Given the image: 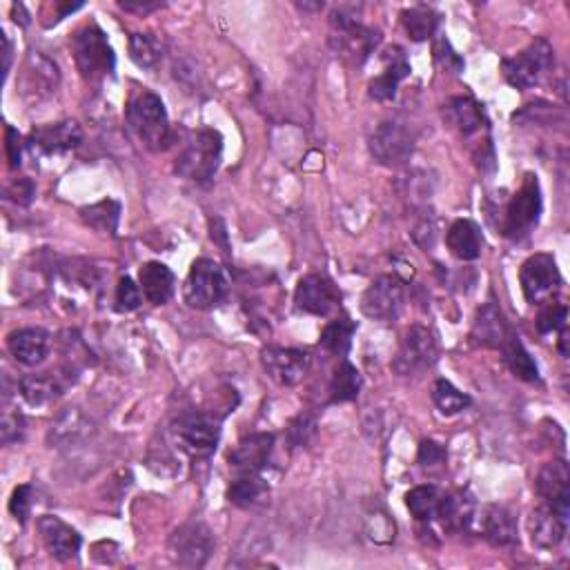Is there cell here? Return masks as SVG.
<instances>
[{"mask_svg":"<svg viewBox=\"0 0 570 570\" xmlns=\"http://www.w3.org/2000/svg\"><path fill=\"white\" fill-rule=\"evenodd\" d=\"M417 459H419L421 466H439L446 461V450H444V446H439L437 441L426 439V441H421Z\"/></svg>","mask_w":570,"mask_h":570,"instance_id":"7bdbcfd3","label":"cell"},{"mask_svg":"<svg viewBox=\"0 0 570 570\" xmlns=\"http://www.w3.org/2000/svg\"><path fill=\"white\" fill-rule=\"evenodd\" d=\"M225 294H228V279L221 265L212 259L194 261L183 285L185 303L196 310H210L219 306Z\"/></svg>","mask_w":570,"mask_h":570,"instance_id":"277c9868","label":"cell"},{"mask_svg":"<svg viewBox=\"0 0 570 570\" xmlns=\"http://www.w3.org/2000/svg\"><path fill=\"white\" fill-rule=\"evenodd\" d=\"M18 386H21V395L29 406H45L61 395L63 390L61 383L49 375V372H45V375H29L21 379Z\"/></svg>","mask_w":570,"mask_h":570,"instance_id":"d6a6232c","label":"cell"},{"mask_svg":"<svg viewBox=\"0 0 570 570\" xmlns=\"http://www.w3.org/2000/svg\"><path fill=\"white\" fill-rule=\"evenodd\" d=\"M9 513L14 515L16 522H21V524L27 522L29 513H32V486L25 484L14 490L12 499H9Z\"/></svg>","mask_w":570,"mask_h":570,"instance_id":"b9f144b4","label":"cell"},{"mask_svg":"<svg viewBox=\"0 0 570 570\" xmlns=\"http://www.w3.org/2000/svg\"><path fill=\"white\" fill-rule=\"evenodd\" d=\"M170 553L176 564L201 568L214 553L212 530L201 522L183 524L170 539Z\"/></svg>","mask_w":570,"mask_h":570,"instance_id":"7c38bea8","label":"cell"},{"mask_svg":"<svg viewBox=\"0 0 570 570\" xmlns=\"http://www.w3.org/2000/svg\"><path fill=\"white\" fill-rule=\"evenodd\" d=\"M314 432H317V419H314L312 415H299L297 419L290 421L285 435H288L292 448H299V446L308 444V441L314 437Z\"/></svg>","mask_w":570,"mask_h":570,"instance_id":"f35d334b","label":"cell"},{"mask_svg":"<svg viewBox=\"0 0 570 570\" xmlns=\"http://www.w3.org/2000/svg\"><path fill=\"white\" fill-rule=\"evenodd\" d=\"M141 306V288L130 277H123L116 288V310L134 312Z\"/></svg>","mask_w":570,"mask_h":570,"instance_id":"ab89813d","label":"cell"},{"mask_svg":"<svg viewBox=\"0 0 570 570\" xmlns=\"http://www.w3.org/2000/svg\"><path fill=\"white\" fill-rule=\"evenodd\" d=\"M481 533L493 546L517 544V519L506 506H488L481 517Z\"/></svg>","mask_w":570,"mask_h":570,"instance_id":"cb8c5ba5","label":"cell"},{"mask_svg":"<svg viewBox=\"0 0 570 570\" xmlns=\"http://www.w3.org/2000/svg\"><path fill=\"white\" fill-rule=\"evenodd\" d=\"M263 368L279 386H297L310 372L312 359L308 352L294 348H265Z\"/></svg>","mask_w":570,"mask_h":570,"instance_id":"5bb4252c","label":"cell"},{"mask_svg":"<svg viewBox=\"0 0 570 570\" xmlns=\"http://www.w3.org/2000/svg\"><path fill=\"white\" fill-rule=\"evenodd\" d=\"M130 56L132 61L143 70H154L161 63V45L150 34H132L130 36Z\"/></svg>","mask_w":570,"mask_h":570,"instance_id":"8d00e7d4","label":"cell"},{"mask_svg":"<svg viewBox=\"0 0 570 570\" xmlns=\"http://www.w3.org/2000/svg\"><path fill=\"white\" fill-rule=\"evenodd\" d=\"M363 388V379L359 370L352 366L350 361L343 359L339 368L334 370V377L330 381V404H348L355 401Z\"/></svg>","mask_w":570,"mask_h":570,"instance_id":"f1b7e54d","label":"cell"},{"mask_svg":"<svg viewBox=\"0 0 570 570\" xmlns=\"http://www.w3.org/2000/svg\"><path fill=\"white\" fill-rule=\"evenodd\" d=\"M535 490L537 495L544 499V504L570 513V468L566 461H548V464L539 470L535 479Z\"/></svg>","mask_w":570,"mask_h":570,"instance_id":"d6986e66","label":"cell"},{"mask_svg":"<svg viewBox=\"0 0 570 570\" xmlns=\"http://www.w3.org/2000/svg\"><path fill=\"white\" fill-rule=\"evenodd\" d=\"M370 154L379 165L401 167L410 161L415 152V139L399 123H381L370 136Z\"/></svg>","mask_w":570,"mask_h":570,"instance_id":"8fae6325","label":"cell"},{"mask_svg":"<svg viewBox=\"0 0 570 570\" xmlns=\"http://www.w3.org/2000/svg\"><path fill=\"white\" fill-rule=\"evenodd\" d=\"M81 141H83V132L74 121L36 127V130L29 134V147H32L34 154H43V156L67 154L76 150Z\"/></svg>","mask_w":570,"mask_h":570,"instance_id":"2e32d148","label":"cell"},{"mask_svg":"<svg viewBox=\"0 0 570 570\" xmlns=\"http://www.w3.org/2000/svg\"><path fill=\"white\" fill-rule=\"evenodd\" d=\"M7 348L12 357L27 368L43 363L49 350V334L41 328H23L7 337Z\"/></svg>","mask_w":570,"mask_h":570,"instance_id":"7402d4cb","label":"cell"},{"mask_svg":"<svg viewBox=\"0 0 570 570\" xmlns=\"http://www.w3.org/2000/svg\"><path fill=\"white\" fill-rule=\"evenodd\" d=\"M410 76V63L401 47H390L383 56V72L370 83V96L379 103L392 101L397 96L399 83Z\"/></svg>","mask_w":570,"mask_h":570,"instance_id":"ffe728a7","label":"cell"},{"mask_svg":"<svg viewBox=\"0 0 570 570\" xmlns=\"http://www.w3.org/2000/svg\"><path fill=\"white\" fill-rule=\"evenodd\" d=\"M439 357V346L435 334L424 326H410L401 339V346L392 359V370L401 377L419 375L428 368L435 366Z\"/></svg>","mask_w":570,"mask_h":570,"instance_id":"52a82bcc","label":"cell"},{"mask_svg":"<svg viewBox=\"0 0 570 570\" xmlns=\"http://www.w3.org/2000/svg\"><path fill=\"white\" fill-rule=\"evenodd\" d=\"M555 52L553 45H550L546 38H537L535 43H530L522 54H517L513 58H506L501 63V72H504L506 83L515 90H530L539 83V78L544 76L546 70L553 67Z\"/></svg>","mask_w":570,"mask_h":570,"instance_id":"5b68a950","label":"cell"},{"mask_svg":"<svg viewBox=\"0 0 570 570\" xmlns=\"http://www.w3.org/2000/svg\"><path fill=\"white\" fill-rule=\"evenodd\" d=\"M401 23H404L410 41L424 43L428 41V38L435 36L437 27H439V14L435 12V9H430L426 5L410 7L404 14H401Z\"/></svg>","mask_w":570,"mask_h":570,"instance_id":"f546056e","label":"cell"},{"mask_svg":"<svg viewBox=\"0 0 570 570\" xmlns=\"http://www.w3.org/2000/svg\"><path fill=\"white\" fill-rule=\"evenodd\" d=\"M446 245L452 257L461 261H475L479 259L481 248H484V237H481L477 223L459 219L450 225L446 234Z\"/></svg>","mask_w":570,"mask_h":570,"instance_id":"d4e9b609","label":"cell"},{"mask_svg":"<svg viewBox=\"0 0 570 570\" xmlns=\"http://www.w3.org/2000/svg\"><path fill=\"white\" fill-rule=\"evenodd\" d=\"M38 533H41L47 553L58 559V562L76 559L78 550L83 546L81 535H78L72 526H67L63 519L54 515H43L38 519Z\"/></svg>","mask_w":570,"mask_h":570,"instance_id":"ac0fdd59","label":"cell"},{"mask_svg":"<svg viewBox=\"0 0 570 570\" xmlns=\"http://www.w3.org/2000/svg\"><path fill=\"white\" fill-rule=\"evenodd\" d=\"M123 9H127V12H139V14H147V12H154V9H159L163 7L161 3H139V5H134V3H119Z\"/></svg>","mask_w":570,"mask_h":570,"instance_id":"bcb514c9","label":"cell"},{"mask_svg":"<svg viewBox=\"0 0 570 570\" xmlns=\"http://www.w3.org/2000/svg\"><path fill=\"white\" fill-rule=\"evenodd\" d=\"M566 319H568V308L564 303L548 299L544 301V308L539 310L537 317V330L539 334H550L566 328Z\"/></svg>","mask_w":570,"mask_h":570,"instance_id":"74e56055","label":"cell"},{"mask_svg":"<svg viewBox=\"0 0 570 570\" xmlns=\"http://www.w3.org/2000/svg\"><path fill=\"white\" fill-rule=\"evenodd\" d=\"M223 154V139L219 132L201 130L194 134L190 145L176 159V172L194 183L208 185L219 170Z\"/></svg>","mask_w":570,"mask_h":570,"instance_id":"7a4b0ae2","label":"cell"},{"mask_svg":"<svg viewBox=\"0 0 570 570\" xmlns=\"http://www.w3.org/2000/svg\"><path fill=\"white\" fill-rule=\"evenodd\" d=\"M432 399H435L441 415H446V417L459 415V412H464L470 404H473V399H470L466 392L457 390L446 379H439L435 383V388H432Z\"/></svg>","mask_w":570,"mask_h":570,"instance_id":"d590c367","label":"cell"},{"mask_svg":"<svg viewBox=\"0 0 570 570\" xmlns=\"http://www.w3.org/2000/svg\"><path fill=\"white\" fill-rule=\"evenodd\" d=\"M355 321L350 319H334L330 321L326 328L321 332V339H319V346L330 352L334 357H346L348 350L352 346V337H355Z\"/></svg>","mask_w":570,"mask_h":570,"instance_id":"1f68e13d","label":"cell"},{"mask_svg":"<svg viewBox=\"0 0 570 570\" xmlns=\"http://www.w3.org/2000/svg\"><path fill=\"white\" fill-rule=\"evenodd\" d=\"M7 159H9V167L16 170V167H21L23 161V139L21 134H18L14 127H7Z\"/></svg>","mask_w":570,"mask_h":570,"instance_id":"ee69618b","label":"cell"},{"mask_svg":"<svg viewBox=\"0 0 570 570\" xmlns=\"http://www.w3.org/2000/svg\"><path fill=\"white\" fill-rule=\"evenodd\" d=\"M448 116H450L452 125H455L464 136H475L488 127L484 107H481L475 98H470V96L452 98V101L448 103Z\"/></svg>","mask_w":570,"mask_h":570,"instance_id":"4316f807","label":"cell"},{"mask_svg":"<svg viewBox=\"0 0 570 570\" xmlns=\"http://www.w3.org/2000/svg\"><path fill=\"white\" fill-rule=\"evenodd\" d=\"M139 281L145 299L154 303V306H163L172 299L174 294V274L165 263L150 261L145 263L139 272Z\"/></svg>","mask_w":570,"mask_h":570,"instance_id":"484cf974","label":"cell"},{"mask_svg":"<svg viewBox=\"0 0 570 570\" xmlns=\"http://www.w3.org/2000/svg\"><path fill=\"white\" fill-rule=\"evenodd\" d=\"M404 308V285L392 274L372 281L361 297V312L379 323L395 321Z\"/></svg>","mask_w":570,"mask_h":570,"instance_id":"30bf717a","label":"cell"},{"mask_svg":"<svg viewBox=\"0 0 570 570\" xmlns=\"http://www.w3.org/2000/svg\"><path fill=\"white\" fill-rule=\"evenodd\" d=\"M7 194H9V196H14V201H16V203L27 205L29 201L34 199V183L29 181V179L16 181V183H12V188L7 190Z\"/></svg>","mask_w":570,"mask_h":570,"instance_id":"f6af8a7d","label":"cell"},{"mask_svg":"<svg viewBox=\"0 0 570 570\" xmlns=\"http://www.w3.org/2000/svg\"><path fill=\"white\" fill-rule=\"evenodd\" d=\"M268 493V481L261 475H241L228 490L230 504L239 508H248Z\"/></svg>","mask_w":570,"mask_h":570,"instance_id":"e575fe53","label":"cell"},{"mask_svg":"<svg viewBox=\"0 0 570 570\" xmlns=\"http://www.w3.org/2000/svg\"><path fill=\"white\" fill-rule=\"evenodd\" d=\"M441 499H444V490H439L437 486L426 484L412 488L406 495V506L412 513V517H417L419 522H432L437 519Z\"/></svg>","mask_w":570,"mask_h":570,"instance_id":"4dcf8cb0","label":"cell"},{"mask_svg":"<svg viewBox=\"0 0 570 570\" xmlns=\"http://www.w3.org/2000/svg\"><path fill=\"white\" fill-rule=\"evenodd\" d=\"M274 448V435L270 432H254L241 439L237 448L228 455V464L237 475H259L270 461Z\"/></svg>","mask_w":570,"mask_h":570,"instance_id":"e0dca14e","label":"cell"},{"mask_svg":"<svg viewBox=\"0 0 570 570\" xmlns=\"http://www.w3.org/2000/svg\"><path fill=\"white\" fill-rule=\"evenodd\" d=\"M475 513V499L464 493V490H457V493H444L437 519L450 533H464V530L473 526Z\"/></svg>","mask_w":570,"mask_h":570,"instance_id":"603a6c76","label":"cell"},{"mask_svg":"<svg viewBox=\"0 0 570 570\" xmlns=\"http://www.w3.org/2000/svg\"><path fill=\"white\" fill-rule=\"evenodd\" d=\"M519 283L530 306L548 301L562 285V274H559L557 261L553 254H533L526 259L522 270H519Z\"/></svg>","mask_w":570,"mask_h":570,"instance_id":"ba28073f","label":"cell"},{"mask_svg":"<svg viewBox=\"0 0 570 570\" xmlns=\"http://www.w3.org/2000/svg\"><path fill=\"white\" fill-rule=\"evenodd\" d=\"M499 350H501V355H504L506 366L510 368V372H513L517 379L528 381V383L539 381L537 363L533 357H530V352L524 348V343L519 341L515 332L510 334L504 346H501Z\"/></svg>","mask_w":570,"mask_h":570,"instance_id":"83f0119b","label":"cell"},{"mask_svg":"<svg viewBox=\"0 0 570 570\" xmlns=\"http://www.w3.org/2000/svg\"><path fill=\"white\" fill-rule=\"evenodd\" d=\"M176 439L181 448L192 457H210L221 437V419L205 412H190L176 421Z\"/></svg>","mask_w":570,"mask_h":570,"instance_id":"9c48e42d","label":"cell"},{"mask_svg":"<svg viewBox=\"0 0 570 570\" xmlns=\"http://www.w3.org/2000/svg\"><path fill=\"white\" fill-rule=\"evenodd\" d=\"M510 334H513V330H510L504 312H501L495 303H486V306L477 312L470 339H473L475 346L501 348Z\"/></svg>","mask_w":570,"mask_h":570,"instance_id":"44dd1931","label":"cell"},{"mask_svg":"<svg viewBox=\"0 0 570 570\" xmlns=\"http://www.w3.org/2000/svg\"><path fill=\"white\" fill-rule=\"evenodd\" d=\"M127 125L139 136V141L152 152H161L172 141L170 119H167L165 105L152 92H139L127 103Z\"/></svg>","mask_w":570,"mask_h":570,"instance_id":"6da1fadb","label":"cell"},{"mask_svg":"<svg viewBox=\"0 0 570 570\" xmlns=\"http://www.w3.org/2000/svg\"><path fill=\"white\" fill-rule=\"evenodd\" d=\"M81 219L85 221V225H90V228H94L98 232H107L114 237L116 230H119L121 205L112 199L98 201V203L90 205V208L81 210Z\"/></svg>","mask_w":570,"mask_h":570,"instance_id":"836d02e7","label":"cell"},{"mask_svg":"<svg viewBox=\"0 0 570 570\" xmlns=\"http://www.w3.org/2000/svg\"><path fill=\"white\" fill-rule=\"evenodd\" d=\"M568 530V513L550 504L537 506L528 517L530 542L539 550H553L564 542Z\"/></svg>","mask_w":570,"mask_h":570,"instance_id":"9a60e30c","label":"cell"},{"mask_svg":"<svg viewBox=\"0 0 570 570\" xmlns=\"http://www.w3.org/2000/svg\"><path fill=\"white\" fill-rule=\"evenodd\" d=\"M542 214V190L535 174H526L522 188L510 199L501 232L510 239H522L535 228Z\"/></svg>","mask_w":570,"mask_h":570,"instance_id":"8992f818","label":"cell"},{"mask_svg":"<svg viewBox=\"0 0 570 570\" xmlns=\"http://www.w3.org/2000/svg\"><path fill=\"white\" fill-rule=\"evenodd\" d=\"M72 52L76 58L78 72L87 81H96L114 72L116 56L114 49L107 41L105 32L98 25H85L78 29L72 41Z\"/></svg>","mask_w":570,"mask_h":570,"instance_id":"3957f363","label":"cell"},{"mask_svg":"<svg viewBox=\"0 0 570 570\" xmlns=\"http://www.w3.org/2000/svg\"><path fill=\"white\" fill-rule=\"evenodd\" d=\"M294 303L301 312L314 314V317H328V314L341 303V292L323 274H308L297 285Z\"/></svg>","mask_w":570,"mask_h":570,"instance_id":"4fadbf2b","label":"cell"},{"mask_svg":"<svg viewBox=\"0 0 570 570\" xmlns=\"http://www.w3.org/2000/svg\"><path fill=\"white\" fill-rule=\"evenodd\" d=\"M23 430H25V419L21 412H14V408H5L3 421H0V439H3V444L5 446L14 444V441L23 437Z\"/></svg>","mask_w":570,"mask_h":570,"instance_id":"60d3db41","label":"cell"}]
</instances>
